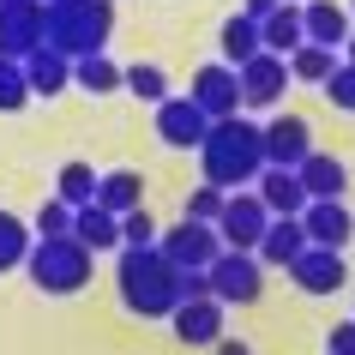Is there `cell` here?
Wrapping results in <instances>:
<instances>
[{
    "label": "cell",
    "mask_w": 355,
    "mask_h": 355,
    "mask_svg": "<svg viewBox=\"0 0 355 355\" xmlns=\"http://www.w3.org/2000/svg\"><path fill=\"white\" fill-rule=\"evenodd\" d=\"M157 235H163V229H157V217H150L145 205L121 217V247H157Z\"/></svg>",
    "instance_id": "d6a6232c"
},
{
    "label": "cell",
    "mask_w": 355,
    "mask_h": 355,
    "mask_svg": "<svg viewBox=\"0 0 355 355\" xmlns=\"http://www.w3.org/2000/svg\"><path fill=\"white\" fill-rule=\"evenodd\" d=\"M301 229H307V247H337L343 253V241L355 235V211L343 199H307Z\"/></svg>",
    "instance_id": "7c38bea8"
},
{
    "label": "cell",
    "mask_w": 355,
    "mask_h": 355,
    "mask_svg": "<svg viewBox=\"0 0 355 355\" xmlns=\"http://www.w3.org/2000/svg\"><path fill=\"white\" fill-rule=\"evenodd\" d=\"M73 241H85L91 253L121 247V217H109L103 205H78V211H73Z\"/></svg>",
    "instance_id": "603a6c76"
},
{
    "label": "cell",
    "mask_w": 355,
    "mask_h": 355,
    "mask_svg": "<svg viewBox=\"0 0 355 355\" xmlns=\"http://www.w3.org/2000/svg\"><path fill=\"white\" fill-rule=\"evenodd\" d=\"M55 199H67V205H96V168L91 163H67L60 168V181H55Z\"/></svg>",
    "instance_id": "4316f807"
},
{
    "label": "cell",
    "mask_w": 355,
    "mask_h": 355,
    "mask_svg": "<svg viewBox=\"0 0 355 355\" xmlns=\"http://www.w3.org/2000/svg\"><path fill=\"white\" fill-rule=\"evenodd\" d=\"M223 205H229V193L211 187V181L187 193V217H193V223H217V217H223Z\"/></svg>",
    "instance_id": "1f68e13d"
},
{
    "label": "cell",
    "mask_w": 355,
    "mask_h": 355,
    "mask_svg": "<svg viewBox=\"0 0 355 355\" xmlns=\"http://www.w3.org/2000/svg\"><path fill=\"white\" fill-rule=\"evenodd\" d=\"M307 150H313V127L301 114H277L265 127V168H295Z\"/></svg>",
    "instance_id": "9a60e30c"
},
{
    "label": "cell",
    "mask_w": 355,
    "mask_h": 355,
    "mask_svg": "<svg viewBox=\"0 0 355 355\" xmlns=\"http://www.w3.org/2000/svg\"><path fill=\"white\" fill-rule=\"evenodd\" d=\"M121 85H127L132 96H145V103H163V96H168V73H163V67H150V60L121 67Z\"/></svg>",
    "instance_id": "f1b7e54d"
},
{
    "label": "cell",
    "mask_w": 355,
    "mask_h": 355,
    "mask_svg": "<svg viewBox=\"0 0 355 355\" xmlns=\"http://www.w3.org/2000/svg\"><path fill=\"white\" fill-rule=\"evenodd\" d=\"M114 283H121L127 313H139V319H168L181 307V271H175L157 247H121Z\"/></svg>",
    "instance_id": "7a4b0ae2"
},
{
    "label": "cell",
    "mask_w": 355,
    "mask_h": 355,
    "mask_svg": "<svg viewBox=\"0 0 355 355\" xmlns=\"http://www.w3.org/2000/svg\"><path fill=\"white\" fill-rule=\"evenodd\" d=\"M205 132H211V114L193 103V96H163L157 103V139L175 150H199L205 145Z\"/></svg>",
    "instance_id": "30bf717a"
},
{
    "label": "cell",
    "mask_w": 355,
    "mask_h": 355,
    "mask_svg": "<svg viewBox=\"0 0 355 355\" xmlns=\"http://www.w3.org/2000/svg\"><path fill=\"white\" fill-rule=\"evenodd\" d=\"M259 49H265V37H259V19L235 12V19L223 24V60H229V67H241V60H253Z\"/></svg>",
    "instance_id": "d4e9b609"
},
{
    "label": "cell",
    "mask_w": 355,
    "mask_h": 355,
    "mask_svg": "<svg viewBox=\"0 0 355 355\" xmlns=\"http://www.w3.org/2000/svg\"><path fill=\"white\" fill-rule=\"evenodd\" d=\"M349 19H355V0H349Z\"/></svg>",
    "instance_id": "f35d334b"
},
{
    "label": "cell",
    "mask_w": 355,
    "mask_h": 355,
    "mask_svg": "<svg viewBox=\"0 0 355 355\" xmlns=\"http://www.w3.org/2000/svg\"><path fill=\"white\" fill-rule=\"evenodd\" d=\"M217 355H253V349H247L241 337H217Z\"/></svg>",
    "instance_id": "8d00e7d4"
},
{
    "label": "cell",
    "mask_w": 355,
    "mask_h": 355,
    "mask_svg": "<svg viewBox=\"0 0 355 355\" xmlns=\"http://www.w3.org/2000/svg\"><path fill=\"white\" fill-rule=\"evenodd\" d=\"M235 78H241V109H277L283 91H289V60L271 55V49H259L253 60L235 67Z\"/></svg>",
    "instance_id": "9c48e42d"
},
{
    "label": "cell",
    "mask_w": 355,
    "mask_h": 355,
    "mask_svg": "<svg viewBox=\"0 0 355 355\" xmlns=\"http://www.w3.org/2000/svg\"><path fill=\"white\" fill-rule=\"evenodd\" d=\"M73 85L91 96H109V91H121V67L109 55H85V60H73Z\"/></svg>",
    "instance_id": "484cf974"
},
{
    "label": "cell",
    "mask_w": 355,
    "mask_h": 355,
    "mask_svg": "<svg viewBox=\"0 0 355 355\" xmlns=\"http://www.w3.org/2000/svg\"><path fill=\"white\" fill-rule=\"evenodd\" d=\"M168 325H175V337L193 343V349H199V343H217V337H223V301L217 295H193V301H181V307L168 313Z\"/></svg>",
    "instance_id": "5bb4252c"
},
{
    "label": "cell",
    "mask_w": 355,
    "mask_h": 355,
    "mask_svg": "<svg viewBox=\"0 0 355 355\" xmlns=\"http://www.w3.org/2000/svg\"><path fill=\"white\" fill-rule=\"evenodd\" d=\"M55 235H73V205H67V199H42V211H37V241H55Z\"/></svg>",
    "instance_id": "4dcf8cb0"
},
{
    "label": "cell",
    "mask_w": 355,
    "mask_h": 355,
    "mask_svg": "<svg viewBox=\"0 0 355 355\" xmlns=\"http://www.w3.org/2000/svg\"><path fill=\"white\" fill-rule=\"evenodd\" d=\"M24 78H31V96H60L73 85V60L55 55V49H37V55L24 60Z\"/></svg>",
    "instance_id": "7402d4cb"
},
{
    "label": "cell",
    "mask_w": 355,
    "mask_h": 355,
    "mask_svg": "<svg viewBox=\"0 0 355 355\" xmlns=\"http://www.w3.org/2000/svg\"><path fill=\"white\" fill-rule=\"evenodd\" d=\"M193 103L211 114V121H229V114H241V78L229 60H211L193 73Z\"/></svg>",
    "instance_id": "8fae6325"
},
{
    "label": "cell",
    "mask_w": 355,
    "mask_h": 355,
    "mask_svg": "<svg viewBox=\"0 0 355 355\" xmlns=\"http://www.w3.org/2000/svg\"><path fill=\"white\" fill-rule=\"evenodd\" d=\"M42 0H0V60H31L42 49Z\"/></svg>",
    "instance_id": "52a82bcc"
},
{
    "label": "cell",
    "mask_w": 355,
    "mask_h": 355,
    "mask_svg": "<svg viewBox=\"0 0 355 355\" xmlns=\"http://www.w3.org/2000/svg\"><path fill=\"white\" fill-rule=\"evenodd\" d=\"M91 247L73 241V235H55V241H31V259H24V271H31V283L37 289H49V295H73V289H85L91 283Z\"/></svg>",
    "instance_id": "277c9868"
},
{
    "label": "cell",
    "mask_w": 355,
    "mask_h": 355,
    "mask_svg": "<svg viewBox=\"0 0 355 355\" xmlns=\"http://www.w3.org/2000/svg\"><path fill=\"white\" fill-rule=\"evenodd\" d=\"M199 163H205V181L223 193H241L265 175V127L229 114V121H211L205 145H199Z\"/></svg>",
    "instance_id": "6da1fadb"
},
{
    "label": "cell",
    "mask_w": 355,
    "mask_h": 355,
    "mask_svg": "<svg viewBox=\"0 0 355 355\" xmlns=\"http://www.w3.org/2000/svg\"><path fill=\"white\" fill-rule=\"evenodd\" d=\"M211 295L223 301V307H253V301L265 295V265L259 253H235V247H223L217 259H211Z\"/></svg>",
    "instance_id": "5b68a950"
},
{
    "label": "cell",
    "mask_w": 355,
    "mask_h": 355,
    "mask_svg": "<svg viewBox=\"0 0 355 355\" xmlns=\"http://www.w3.org/2000/svg\"><path fill=\"white\" fill-rule=\"evenodd\" d=\"M325 96H331L343 114H355V60H337V73L325 78Z\"/></svg>",
    "instance_id": "836d02e7"
},
{
    "label": "cell",
    "mask_w": 355,
    "mask_h": 355,
    "mask_svg": "<svg viewBox=\"0 0 355 355\" xmlns=\"http://www.w3.org/2000/svg\"><path fill=\"white\" fill-rule=\"evenodd\" d=\"M253 187H259V199H265L271 217H301V211H307V187H301L295 168H265Z\"/></svg>",
    "instance_id": "ac0fdd59"
},
{
    "label": "cell",
    "mask_w": 355,
    "mask_h": 355,
    "mask_svg": "<svg viewBox=\"0 0 355 355\" xmlns=\"http://www.w3.org/2000/svg\"><path fill=\"white\" fill-rule=\"evenodd\" d=\"M31 103V78H24V60H0V114H19Z\"/></svg>",
    "instance_id": "f546056e"
},
{
    "label": "cell",
    "mask_w": 355,
    "mask_h": 355,
    "mask_svg": "<svg viewBox=\"0 0 355 355\" xmlns=\"http://www.w3.org/2000/svg\"><path fill=\"white\" fill-rule=\"evenodd\" d=\"M24 259H31V229L12 211H0V271H19Z\"/></svg>",
    "instance_id": "83f0119b"
},
{
    "label": "cell",
    "mask_w": 355,
    "mask_h": 355,
    "mask_svg": "<svg viewBox=\"0 0 355 355\" xmlns=\"http://www.w3.org/2000/svg\"><path fill=\"white\" fill-rule=\"evenodd\" d=\"M289 277H295L307 295H337V289L349 283V265H343L337 247H307V253L289 265Z\"/></svg>",
    "instance_id": "4fadbf2b"
},
{
    "label": "cell",
    "mask_w": 355,
    "mask_h": 355,
    "mask_svg": "<svg viewBox=\"0 0 355 355\" xmlns=\"http://www.w3.org/2000/svg\"><path fill=\"white\" fill-rule=\"evenodd\" d=\"M277 6H283V0H241V12H247V19H271Z\"/></svg>",
    "instance_id": "d590c367"
},
{
    "label": "cell",
    "mask_w": 355,
    "mask_h": 355,
    "mask_svg": "<svg viewBox=\"0 0 355 355\" xmlns=\"http://www.w3.org/2000/svg\"><path fill=\"white\" fill-rule=\"evenodd\" d=\"M157 253H163L175 271H211V259L223 253V241H217V223H193V217H181L168 235H157Z\"/></svg>",
    "instance_id": "8992f818"
},
{
    "label": "cell",
    "mask_w": 355,
    "mask_h": 355,
    "mask_svg": "<svg viewBox=\"0 0 355 355\" xmlns=\"http://www.w3.org/2000/svg\"><path fill=\"white\" fill-rule=\"evenodd\" d=\"M265 229H271V211H265L259 193H229L223 217H217V241L235 247V253H253L265 241Z\"/></svg>",
    "instance_id": "ba28073f"
},
{
    "label": "cell",
    "mask_w": 355,
    "mask_h": 355,
    "mask_svg": "<svg viewBox=\"0 0 355 355\" xmlns=\"http://www.w3.org/2000/svg\"><path fill=\"white\" fill-rule=\"evenodd\" d=\"M253 253H259V265H283V271H289V265L307 253V229H301V217H271V229H265V241L253 247Z\"/></svg>",
    "instance_id": "d6986e66"
},
{
    "label": "cell",
    "mask_w": 355,
    "mask_h": 355,
    "mask_svg": "<svg viewBox=\"0 0 355 355\" xmlns=\"http://www.w3.org/2000/svg\"><path fill=\"white\" fill-rule=\"evenodd\" d=\"M343 60H355V31H349V42H343Z\"/></svg>",
    "instance_id": "74e56055"
},
{
    "label": "cell",
    "mask_w": 355,
    "mask_h": 355,
    "mask_svg": "<svg viewBox=\"0 0 355 355\" xmlns=\"http://www.w3.org/2000/svg\"><path fill=\"white\" fill-rule=\"evenodd\" d=\"M49 19H42V49H55L67 60L103 55L114 37V0H42Z\"/></svg>",
    "instance_id": "3957f363"
},
{
    "label": "cell",
    "mask_w": 355,
    "mask_h": 355,
    "mask_svg": "<svg viewBox=\"0 0 355 355\" xmlns=\"http://www.w3.org/2000/svg\"><path fill=\"white\" fill-rule=\"evenodd\" d=\"M301 24H307V42H319V49H343L349 42V6H337V0H307L301 6Z\"/></svg>",
    "instance_id": "e0dca14e"
},
{
    "label": "cell",
    "mask_w": 355,
    "mask_h": 355,
    "mask_svg": "<svg viewBox=\"0 0 355 355\" xmlns=\"http://www.w3.org/2000/svg\"><path fill=\"white\" fill-rule=\"evenodd\" d=\"M259 37H265V49H271V55H295L301 42H307V24H301V6H289V0H283L277 12H271V19H259Z\"/></svg>",
    "instance_id": "44dd1931"
},
{
    "label": "cell",
    "mask_w": 355,
    "mask_h": 355,
    "mask_svg": "<svg viewBox=\"0 0 355 355\" xmlns=\"http://www.w3.org/2000/svg\"><path fill=\"white\" fill-rule=\"evenodd\" d=\"M295 175H301V187H307V199H343L349 193V168L337 163L331 150H307L295 163Z\"/></svg>",
    "instance_id": "2e32d148"
},
{
    "label": "cell",
    "mask_w": 355,
    "mask_h": 355,
    "mask_svg": "<svg viewBox=\"0 0 355 355\" xmlns=\"http://www.w3.org/2000/svg\"><path fill=\"white\" fill-rule=\"evenodd\" d=\"M325 355H355V319H343V325L325 331Z\"/></svg>",
    "instance_id": "e575fe53"
},
{
    "label": "cell",
    "mask_w": 355,
    "mask_h": 355,
    "mask_svg": "<svg viewBox=\"0 0 355 355\" xmlns=\"http://www.w3.org/2000/svg\"><path fill=\"white\" fill-rule=\"evenodd\" d=\"M96 205L109 211V217L139 211L145 205V175H139V168H109V175H96Z\"/></svg>",
    "instance_id": "ffe728a7"
},
{
    "label": "cell",
    "mask_w": 355,
    "mask_h": 355,
    "mask_svg": "<svg viewBox=\"0 0 355 355\" xmlns=\"http://www.w3.org/2000/svg\"><path fill=\"white\" fill-rule=\"evenodd\" d=\"M337 60H343V49H319V42H301L295 55H289V78H301V85H325V78L337 73Z\"/></svg>",
    "instance_id": "cb8c5ba5"
}]
</instances>
